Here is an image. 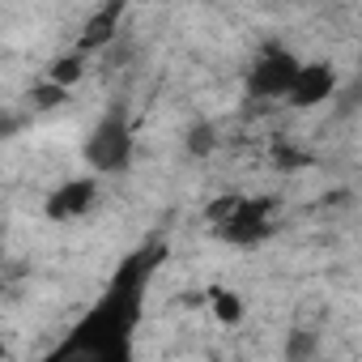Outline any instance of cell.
<instances>
[{"instance_id":"5b68a950","label":"cell","mask_w":362,"mask_h":362,"mask_svg":"<svg viewBox=\"0 0 362 362\" xmlns=\"http://www.w3.org/2000/svg\"><path fill=\"white\" fill-rule=\"evenodd\" d=\"M94 197H98V179H94V175H81V179L60 184L56 192H47L43 214H47L52 222H73V218H81V214L94 205Z\"/></svg>"},{"instance_id":"3957f363","label":"cell","mask_w":362,"mask_h":362,"mask_svg":"<svg viewBox=\"0 0 362 362\" xmlns=\"http://www.w3.org/2000/svg\"><path fill=\"white\" fill-rule=\"evenodd\" d=\"M298 69L303 64H298V56L290 47L269 43V47H260V56H256V64L247 73V94L252 98H290Z\"/></svg>"},{"instance_id":"7c38bea8","label":"cell","mask_w":362,"mask_h":362,"mask_svg":"<svg viewBox=\"0 0 362 362\" xmlns=\"http://www.w3.org/2000/svg\"><path fill=\"white\" fill-rule=\"evenodd\" d=\"M273 162H277L281 170H303V166H311V153L290 149V145H273Z\"/></svg>"},{"instance_id":"4fadbf2b","label":"cell","mask_w":362,"mask_h":362,"mask_svg":"<svg viewBox=\"0 0 362 362\" xmlns=\"http://www.w3.org/2000/svg\"><path fill=\"white\" fill-rule=\"evenodd\" d=\"M239 201H243L239 192H230V197H222V201H214V205L205 209V214H209V222H214V226H218V222H226V218H230V214L239 209Z\"/></svg>"},{"instance_id":"5bb4252c","label":"cell","mask_w":362,"mask_h":362,"mask_svg":"<svg viewBox=\"0 0 362 362\" xmlns=\"http://www.w3.org/2000/svg\"><path fill=\"white\" fill-rule=\"evenodd\" d=\"M290 358H303V354H315V337H307V332H294L290 337V349H286Z\"/></svg>"},{"instance_id":"277c9868","label":"cell","mask_w":362,"mask_h":362,"mask_svg":"<svg viewBox=\"0 0 362 362\" xmlns=\"http://www.w3.org/2000/svg\"><path fill=\"white\" fill-rule=\"evenodd\" d=\"M269 214H273V197H243L239 209L226 222H218V235L226 243H235V247H256V243H264L273 235Z\"/></svg>"},{"instance_id":"8992f818","label":"cell","mask_w":362,"mask_h":362,"mask_svg":"<svg viewBox=\"0 0 362 362\" xmlns=\"http://www.w3.org/2000/svg\"><path fill=\"white\" fill-rule=\"evenodd\" d=\"M337 94V73H332V64H303L298 69V77H294V90H290V107H298V111H307V107H320V103H328Z\"/></svg>"},{"instance_id":"9a60e30c","label":"cell","mask_w":362,"mask_h":362,"mask_svg":"<svg viewBox=\"0 0 362 362\" xmlns=\"http://www.w3.org/2000/svg\"><path fill=\"white\" fill-rule=\"evenodd\" d=\"M354 107H362V77L345 90V98H341V111H354Z\"/></svg>"},{"instance_id":"52a82bcc","label":"cell","mask_w":362,"mask_h":362,"mask_svg":"<svg viewBox=\"0 0 362 362\" xmlns=\"http://www.w3.org/2000/svg\"><path fill=\"white\" fill-rule=\"evenodd\" d=\"M119 13H124V0H111L107 9H98L90 22H86V30H81V39H77V52H98V47H107L111 39H115V30H119Z\"/></svg>"},{"instance_id":"30bf717a","label":"cell","mask_w":362,"mask_h":362,"mask_svg":"<svg viewBox=\"0 0 362 362\" xmlns=\"http://www.w3.org/2000/svg\"><path fill=\"white\" fill-rule=\"evenodd\" d=\"M214 145H218L214 124H192V128H188V153H192V158H209Z\"/></svg>"},{"instance_id":"6da1fadb","label":"cell","mask_w":362,"mask_h":362,"mask_svg":"<svg viewBox=\"0 0 362 362\" xmlns=\"http://www.w3.org/2000/svg\"><path fill=\"white\" fill-rule=\"evenodd\" d=\"M162 260V243H149L132 256H124V264L115 269L103 303L77 324V332L60 345L56 358L64 354H86V358H103V362H124L132 354V328L141 320V290L149 281V273Z\"/></svg>"},{"instance_id":"9c48e42d","label":"cell","mask_w":362,"mask_h":362,"mask_svg":"<svg viewBox=\"0 0 362 362\" xmlns=\"http://www.w3.org/2000/svg\"><path fill=\"white\" fill-rule=\"evenodd\" d=\"M52 81H60V86H77L81 77H86V52H69V56H60L56 64H52V73H47Z\"/></svg>"},{"instance_id":"ba28073f","label":"cell","mask_w":362,"mask_h":362,"mask_svg":"<svg viewBox=\"0 0 362 362\" xmlns=\"http://www.w3.org/2000/svg\"><path fill=\"white\" fill-rule=\"evenodd\" d=\"M205 294H209V307H214L218 324H243L247 307H243V298H239L235 290H226V286H209Z\"/></svg>"},{"instance_id":"7a4b0ae2","label":"cell","mask_w":362,"mask_h":362,"mask_svg":"<svg viewBox=\"0 0 362 362\" xmlns=\"http://www.w3.org/2000/svg\"><path fill=\"white\" fill-rule=\"evenodd\" d=\"M86 162L94 175H119L132 162V124L124 115V107L115 103L111 111H103V119L94 124V132L86 136Z\"/></svg>"},{"instance_id":"8fae6325","label":"cell","mask_w":362,"mask_h":362,"mask_svg":"<svg viewBox=\"0 0 362 362\" xmlns=\"http://www.w3.org/2000/svg\"><path fill=\"white\" fill-rule=\"evenodd\" d=\"M64 98H69V86H60V81H52V77L35 86V107H39V111H52V107H60Z\"/></svg>"}]
</instances>
